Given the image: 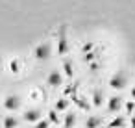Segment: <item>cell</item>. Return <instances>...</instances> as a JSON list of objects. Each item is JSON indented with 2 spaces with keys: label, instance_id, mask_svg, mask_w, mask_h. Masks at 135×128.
I'll return each mask as SVG.
<instances>
[{
  "label": "cell",
  "instance_id": "obj_16",
  "mask_svg": "<svg viewBox=\"0 0 135 128\" xmlns=\"http://www.w3.org/2000/svg\"><path fill=\"white\" fill-rule=\"evenodd\" d=\"M33 128H50V121H48V119H41V121L35 122Z\"/></svg>",
  "mask_w": 135,
  "mask_h": 128
},
{
  "label": "cell",
  "instance_id": "obj_3",
  "mask_svg": "<svg viewBox=\"0 0 135 128\" xmlns=\"http://www.w3.org/2000/svg\"><path fill=\"white\" fill-rule=\"evenodd\" d=\"M126 84H128V76H126V72H122V71H117V72L109 78V87H111V89L120 91V89L126 87Z\"/></svg>",
  "mask_w": 135,
  "mask_h": 128
},
{
  "label": "cell",
  "instance_id": "obj_17",
  "mask_svg": "<svg viewBox=\"0 0 135 128\" xmlns=\"http://www.w3.org/2000/svg\"><path fill=\"white\" fill-rule=\"evenodd\" d=\"M74 104H78L81 109H87V108H89V104H87V102H83V98H81V97H74Z\"/></svg>",
  "mask_w": 135,
  "mask_h": 128
},
{
  "label": "cell",
  "instance_id": "obj_7",
  "mask_svg": "<svg viewBox=\"0 0 135 128\" xmlns=\"http://www.w3.org/2000/svg\"><path fill=\"white\" fill-rule=\"evenodd\" d=\"M41 115H43V113H41V109L32 108V109H26V111H24V121H26V122H37V121H41V119H43Z\"/></svg>",
  "mask_w": 135,
  "mask_h": 128
},
{
  "label": "cell",
  "instance_id": "obj_22",
  "mask_svg": "<svg viewBox=\"0 0 135 128\" xmlns=\"http://www.w3.org/2000/svg\"><path fill=\"white\" fill-rule=\"evenodd\" d=\"M131 124H133V128H135V117H133V119H131Z\"/></svg>",
  "mask_w": 135,
  "mask_h": 128
},
{
  "label": "cell",
  "instance_id": "obj_15",
  "mask_svg": "<svg viewBox=\"0 0 135 128\" xmlns=\"http://www.w3.org/2000/svg\"><path fill=\"white\" fill-rule=\"evenodd\" d=\"M54 108H56L57 111H65V109L69 108V100H67V98H59V100L56 102V106H54Z\"/></svg>",
  "mask_w": 135,
  "mask_h": 128
},
{
  "label": "cell",
  "instance_id": "obj_18",
  "mask_svg": "<svg viewBox=\"0 0 135 128\" xmlns=\"http://www.w3.org/2000/svg\"><path fill=\"white\" fill-rule=\"evenodd\" d=\"M57 113H59V111H57L56 108L50 109V111H48V121H50V122H57Z\"/></svg>",
  "mask_w": 135,
  "mask_h": 128
},
{
  "label": "cell",
  "instance_id": "obj_8",
  "mask_svg": "<svg viewBox=\"0 0 135 128\" xmlns=\"http://www.w3.org/2000/svg\"><path fill=\"white\" fill-rule=\"evenodd\" d=\"M63 72H65L67 78H72L74 76V65H72L70 60H63Z\"/></svg>",
  "mask_w": 135,
  "mask_h": 128
},
{
  "label": "cell",
  "instance_id": "obj_10",
  "mask_svg": "<svg viewBox=\"0 0 135 128\" xmlns=\"http://www.w3.org/2000/svg\"><path fill=\"white\" fill-rule=\"evenodd\" d=\"M19 126V119L15 115H8L4 119V128H17Z\"/></svg>",
  "mask_w": 135,
  "mask_h": 128
},
{
  "label": "cell",
  "instance_id": "obj_4",
  "mask_svg": "<svg viewBox=\"0 0 135 128\" xmlns=\"http://www.w3.org/2000/svg\"><path fill=\"white\" fill-rule=\"evenodd\" d=\"M4 108L8 111H17L21 108V97L19 95H8L4 98Z\"/></svg>",
  "mask_w": 135,
  "mask_h": 128
},
{
  "label": "cell",
  "instance_id": "obj_6",
  "mask_svg": "<svg viewBox=\"0 0 135 128\" xmlns=\"http://www.w3.org/2000/svg\"><path fill=\"white\" fill-rule=\"evenodd\" d=\"M122 106H124V100H122L120 97L113 95V97L107 98V111H109V113H117V111H120Z\"/></svg>",
  "mask_w": 135,
  "mask_h": 128
},
{
  "label": "cell",
  "instance_id": "obj_12",
  "mask_svg": "<svg viewBox=\"0 0 135 128\" xmlns=\"http://www.w3.org/2000/svg\"><path fill=\"white\" fill-rule=\"evenodd\" d=\"M100 117H94V115H91V117H87V121H85V128H98L100 126Z\"/></svg>",
  "mask_w": 135,
  "mask_h": 128
},
{
  "label": "cell",
  "instance_id": "obj_2",
  "mask_svg": "<svg viewBox=\"0 0 135 128\" xmlns=\"http://www.w3.org/2000/svg\"><path fill=\"white\" fill-rule=\"evenodd\" d=\"M69 52V39H67V26L63 24L57 34V56H65Z\"/></svg>",
  "mask_w": 135,
  "mask_h": 128
},
{
  "label": "cell",
  "instance_id": "obj_23",
  "mask_svg": "<svg viewBox=\"0 0 135 128\" xmlns=\"http://www.w3.org/2000/svg\"><path fill=\"white\" fill-rule=\"evenodd\" d=\"M0 72H2V60H0Z\"/></svg>",
  "mask_w": 135,
  "mask_h": 128
},
{
  "label": "cell",
  "instance_id": "obj_14",
  "mask_svg": "<svg viewBox=\"0 0 135 128\" xmlns=\"http://www.w3.org/2000/svg\"><path fill=\"white\" fill-rule=\"evenodd\" d=\"M124 122H126V121H124V117H120V115H118V117H115V119L109 122V128H122V126H124Z\"/></svg>",
  "mask_w": 135,
  "mask_h": 128
},
{
  "label": "cell",
  "instance_id": "obj_1",
  "mask_svg": "<svg viewBox=\"0 0 135 128\" xmlns=\"http://www.w3.org/2000/svg\"><path fill=\"white\" fill-rule=\"evenodd\" d=\"M50 54H52V45L48 41H43V43L33 47V58L37 61H46L50 58Z\"/></svg>",
  "mask_w": 135,
  "mask_h": 128
},
{
  "label": "cell",
  "instance_id": "obj_11",
  "mask_svg": "<svg viewBox=\"0 0 135 128\" xmlns=\"http://www.w3.org/2000/svg\"><path fill=\"white\" fill-rule=\"evenodd\" d=\"M102 100H104L102 91H100V89H94V93H93V106H94V108H100V106H102Z\"/></svg>",
  "mask_w": 135,
  "mask_h": 128
},
{
  "label": "cell",
  "instance_id": "obj_5",
  "mask_svg": "<svg viewBox=\"0 0 135 128\" xmlns=\"http://www.w3.org/2000/svg\"><path fill=\"white\" fill-rule=\"evenodd\" d=\"M63 84V74L59 71H50L48 76H46V85L50 87H59Z\"/></svg>",
  "mask_w": 135,
  "mask_h": 128
},
{
  "label": "cell",
  "instance_id": "obj_9",
  "mask_svg": "<svg viewBox=\"0 0 135 128\" xmlns=\"http://www.w3.org/2000/svg\"><path fill=\"white\" fill-rule=\"evenodd\" d=\"M9 71H11L13 74L21 72V71H22V61H21L19 58H13V60L9 61Z\"/></svg>",
  "mask_w": 135,
  "mask_h": 128
},
{
  "label": "cell",
  "instance_id": "obj_20",
  "mask_svg": "<svg viewBox=\"0 0 135 128\" xmlns=\"http://www.w3.org/2000/svg\"><path fill=\"white\" fill-rule=\"evenodd\" d=\"M133 108H135L133 102H126V109H128V111H133Z\"/></svg>",
  "mask_w": 135,
  "mask_h": 128
},
{
  "label": "cell",
  "instance_id": "obj_13",
  "mask_svg": "<svg viewBox=\"0 0 135 128\" xmlns=\"http://www.w3.org/2000/svg\"><path fill=\"white\" fill-rule=\"evenodd\" d=\"M74 124H76V115H74V113H69V115H65L63 126H65V128H72Z\"/></svg>",
  "mask_w": 135,
  "mask_h": 128
},
{
  "label": "cell",
  "instance_id": "obj_19",
  "mask_svg": "<svg viewBox=\"0 0 135 128\" xmlns=\"http://www.w3.org/2000/svg\"><path fill=\"white\" fill-rule=\"evenodd\" d=\"M93 47H94V45H93V43H85V45H83V47H81V50H83V54H87V52H89V50H93Z\"/></svg>",
  "mask_w": 135,
  "mask_h": 128
},
{
  "label": "cell",
  "instance_id": "obj_21",
  "mask_svg": "<svg viewBox=\"0 0 135 128\" xmlns=\"http://www.w3.org/2000/svg\"><path fill=\"white\" fill-rule=\"evenodd\" d=\"M131 98H135V85L131 87Z\"/></svg>",
  "mask_w": 135,
  "mask_h": 128
}]
</instances>
